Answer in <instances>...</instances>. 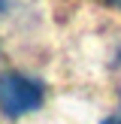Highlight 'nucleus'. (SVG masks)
Masks as SVG:
<instances>
[{
	"mask_svg": "<svg viewBox=\"0 0 121 124\" xmlns=\"http://www.w3.org/2000/svg\"><path fill=\"white\" fill-rule=\"evenodd\" d=\"M109 6H115V9H121V0H106Z\"/></svg>",
	"mask_w": 121,
	"mask_h": 124,
	"instance_id": "7ed1b4c3",
	"label": "nucleus"
},
{
	"mask_svg": "<svg viewBox=\"0 0 121 124\" xmlns=\"http://www.w3.org/2000/svg\"><path fill=\"white\" fill-rule=\"evenodd\" d=\"M3 6H6V0H0V9H3Z\"/></svg>",
	"mask_w": 121,
	"mask_h": 124,
	"instance_id": "20e7f679",
	"label": "nucleus"
},
{
	"mask_svg": "<svg viewBox=\"0 0 121 124\" xmlns=\"http://www.w3.org/2000/svg\"><path fill=\"white\" fill-rule=\"evenodd\" d=\"M100 124H121V118H103Z\"/></svg>",
	"mask_w": 121,
	"mask_h": 124,
	"instance_id": "f03ea898",
	"label": "nucleus"
},
{
	"mask_svg": "<svg viewBox=\"0 0 121 124\" xmlns=\"http://www.w3.org/2000/svg\"><path fill=\"white\" fill-rule=\"evenodd\" d=\"M42 106V88L21 73L0 76V112L6 118H21Z\"/></svg>",
	"mask_w": 121,
	"mask_h": 124,
	"instance_id": "f257e3e1",
	"label": "nucleus"
}]
</instances>
